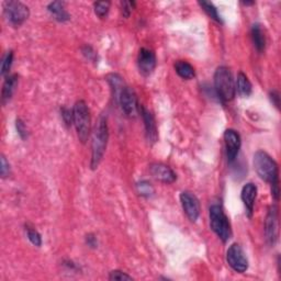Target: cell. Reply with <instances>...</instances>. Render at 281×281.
<instances>
[{
	"label": "cell",
	"instance_id": "13",
	"mask_svg": "<svg viewBox=\"0 0 281 281\" xmlns=\"http://www.w3.org/2000/svg\"><path fill=\"white\" fill-rule=\"evenodd\" d=\"M149 171L150 175H152L156 180H158L163 184H173L176 180V174L174 173V170L164 164H152L149 167Z\"/></svg>",
	"mask_w": 281,
	"mask_h": 281
},
{
	"label": "cell",
	"instance_id": "28",
	"mask_svg": "<svg viewBox=\"0 0 281 281\" xmlns=\"http://www.w3.org/2000/svg\"><path fill=\"white\" fill-rule=\"evenodd\" d=\"M15 128H17V131L18 134L20 135V138L22 140L28 139V129L25 127V124L21 119H17V121H15Z\"/></svg>",
	"mask_w": 281,
	"mask_h": 281
},
{
	"label": "cell",
	"instance_id": "31",
	"mask_svg": "<svg viewBox=\"0 0 281 281\" xmlns=\"http://www.w3.org/2000/svg\"><path fill=\"white\" fill-rule=\"evenodd\" d=\"M62 117H63L66 126L70 127L72 123V110H70V109L67 108H63V110H62Z\"/></svg>",
	"mask_w": 281,
	"mask_h": 281
},
{
	"label": "cell",
	"instance_id": "27",
	"mask_svg": "<svg viewBox=\"0 0 281 281\" xmlns=\"http://www.w3.org/2000/svg\"><path fill=\"white\" fill-rule=\"evenodd\" d=\"M133 278L128 274L121 272V270H113L109 275V280H114V281H123V280H132Z\"/></svg>",
	"mask_w": 281,
	"mask_h": 281
},
{
	"label": "cell",
	"instance_id": "19",
	"mask_svg": "<svg viewBox=\"0 0 281 281\" xmlns=\"http://www.w3.org/2000/svg\"><path fill=\"white\" fill-rule=\"evenodd\" d=\"M175 70L184 79H192L196 75L194 67L186 61H177L175 63Z\"/></svg>",
	"mask_w": 281,
	"mask_h": 281
},
{
	"label": "cell",
	"instance_id": "29",
	"mask_svg": "<svg viewBox=\"0 0 281 281\" xmlns=\"http://www.w3.org/2000/svg\"><path fill=\"white\" fill-rule=\"evenodd\" d=\"M0 174H1L2 178H6V177L10 175V165L3 155H1V167H0Z\"/></svg>",
	"mask_w": 281,
	"mask_h": 281
},
{
	"label": "cell",
	"instance_id": "33",
	"mask_svg": "<svg viewBox=\"0 0 281 281\" xmlns=\"http://www.w3.org/2000/svg\"><path fill=\"white\" fill-rule=\"evenodd\" d=\"M86 242L88 244V246L90 247H96L97 246V238L92 235V234H89L86 237Z\"/></svg>",
	"mask_w": 281,
	"mask_h": 281
},
{
	"label": "cell",
	"instance_id": "23",
	"mask_svg": "<svg viewBox=\"0 0 281 281\" xmlns=\"http://www.w3.org/2000/svg\"><path fill=\"white\" fill-rule=\"evenodd\" d=\"M137 189H138L139 194L145 198H150L155 194L154 187L146 180H142V181H140V183H138Z\"/></svg>",
	"mask_w": 281,
	"mask_h": 281
},
{
	"label": "cell",
	"instance_id": "24",
	"mask_svg": "<svg viewBox=\"0 0 281 281\" xmlns=\"http://www.w3.org/2000/svg\"><path fill=\"white\" fill-rule=\"evenodd\" d=\"M111 2L109 1H101V2H95L93 4V8H95V13L98 15L99 18H105L109 12V9H110Z\"/></svg>",
	"mask_w": 281,
	"mask_h": 281
},
{
	"label": "cell",
	"instance_id": "1",
	"mask_svg": "<svg viewBox=\"0 0 281 281\" xmlns=\"http://www.w3.org/2000/svg\"><path fill=\"white\" fill-rule=\"evenodd\" d=\"M109 139V129L107 119L100 117L93 132L92 143H91V168L96 169L102 160L105 155L107 144Z\"/></svg>",
	"mask_w": 281,
	"mask_h": 281
},
{
	"label": "cell",
	"instance_id": "6",
	"mask_svg": "<svg viewBox=\"0 0 281 281\" xmlns=\"http://www.w3.org/2000/svg\"><path fill=\"white\" fill-rule=\"evenodd\" d=\"M226 262L234 272L238 274L245 273L248 269V259L242 246L234 243L228 247L226 252Z\"/></svg>",
	"mask_w": 281,
	"mask_h": 281
},
{
	"label": "cell",
	"instance_id": "12",
	"mask_svg": "<svg viewBox=\"0 0 281 281\" xmlns=\"http://www.w3.org/2000/svg\"><path fill=\"white\" fill-rule=\"evenodd\" d=\"M138 66L140 72L144 76L152 74L156 67V55L152 50L140 49L138 56Z\"/></svg>",
	"mask_w": 281,
	"mask_h": 281
},
{
	"label": "cell",
	"instance_id": "17",
	"mask_svg": "<svg viewBox=\"0 0 281 281\" xmlns=\"http://www.w3.org/2000/svg\"><path fill=\"white\" fill-rule=\"evenodd\" d=\"M65 3L62 2V1H54V2H51L49 6H48V10L49 11L54 15L55 19L57 21L60 22H65V21H69L70 19L69 12L66 11L65 8Z\"/></svg>",
	"mask_w": 281,
	"mask_h": 281
},
{
	"label": "cell",
	"instance_id": "21",
	"mask_svg": "<svg viewBox=\"0 0 281 281\" xmlns=\"http://www.w3.org/2000/svg\"><path fill=\"white\" fill-rule=\"evenodd\" d=\"M108 81L110 86L112 87V89L114 91V96H116L117 100H118V97L120 95V92L123 89V87L126 86L123 82V79L121 76H119L118 74H110L108 77Z\"/></svg>",
	"mask_w": 281,
	"mask_h": 281
},
{
	"label": "cell",
	"instance_id": "18",
	"mask_svg": "<svg viewBox=\"0 0 281 281\" xmlns=\"http://www.w3.org/2000/svg\"><path fill=\"white\" fill-rule=\"evenodd\" d=\"M251 34L255 49H256L258 52H263L265 50V46H266V39H265V34L262 29V25L255 23L252 27Z\"/></svg>",
	"mask_w": 281,
	"mask_h": 281
},
{
	"label": "cell",
	"instance_id": "15",
	"mask_svg": "<svg viewBox=\"0 0 281 281\" xmlns=\"http://www.w3.org/2000/svg\"><path fill=\"white\" fill-rule=\"evenodd\" d=\"M256 197H257V187L254 184L248 183L243 187L242 192H241V198H242L244 206H245L246 208L248 216H252L253 214Z\"/></svg>",
	"mask_w": 281,
	"mask_h": 281
},
{
	"label": "cell",
	"instance_id": "25",
	"mask_svg": "<svg viewBox=\"0 0 281 281\" xmlns=\"http://www.w3.org/2000/svg\"><path fill=\"white\" fill-rule=\"evenodd\" d=\"M12 62H13V52L9 51L7 52L6 55H4L2 63H1V75L2 76H7L9 74V70L10 69H11Z\"/></svg>",
	"mask_w": 281,
	"mask_h": 281
},
{
	"label": "cell",
	"instance_id": "8",
	"mask_svg": "<svg viewBox=\"0 0 281 281\" xmlns=\"http://www.w3.org/2000/svg\"><path fill=\"white\" fill-rule=\"evenodd\" d=\"M118 102L121 106L122 111L130 118L135 117L140 112V107L139 105L137 93L132 88L124 86L118 97Z\"/></svg>",
	"mask_w": 281,
	"mask_h": 281
},
{
	"label": "cell",
	"instance_id": "11",
	"mask_svg": "<svg viewBox=\"0 0 281 281\" xmlns=\"http://www.w3.org/2000/svg\"><path fill=\"white\" fill-rule=\"evenodd\" d=\"M224 142L227 160L233 163L236 159L239 148H241V137L235 130L228 129L224 132Z\"/></svg>",
	"mask_w": 281,
	"mask_h": 281
},
{
	"label": "cell",
	"instance_id": "20",
	"mask_svg": "<svg viewBox=\"0 0 281 281\" xmlns=\"http://www.w3.org/2000/svg\"><path fill=\"white\" fill-rule=\"evenodd\" d=\"M236 89L238 93L243 97H248L252 93V84L247 76L244 72H239L237 75V80H236Z\"/></svg>",
	"mask_w": 281,
	"mask_h": 281
},
{
	"label": "cell",
	"instance_id": "10",
	"mask_svg": "<svg viewBox=\"0 0 281 281\" xmlns=\"http://www.w3.org/2000/svg\"><path fill=\"white\" fill-rule=\"evenodd\" d=\"M265 234L270 245H275L278 239V209L276 206L270 207L265 222Z\"/></svg>",
	"mask_w": 281,
	"mask_h": 281
},
{
	"label": "cell",
	"instance_id": "2",
	"mask_svg": "<svg viewBox=\"0 0 281 281\" xmlns=\"http://www.w3.org/2000/svg\"><path fill=\"white\" fill-rule=\"evenodd\" d=\"M254 168L257 175L266 183L278 185V165L275 159L264 150H257L254 155Z\"/></svg>",
	"mask_w": 281,
	"mask_h": 281
},
{
	"label": "cell",
	"instance_id": "16",
	"mask_svg": "<svg viewBox=\"0 0 281 281\" xmlns=\"http://www.w3.org/2000/svg\"><path fill=\"white\" fill-rule=\"evenodd\" d=\"M18 81H19V77L15 74L8 75L6 77V80L3 82L2 91H1V101L3 105L8 103L10 101V99L12 98L13 93L15 91V88L18 86Z\"/></svg>",
	"mask_w": 281,
	"mask_h": 281
},
{
	"label": "cell",
	"instance_id": "14",
	"mask_svg": "<svg viewBox=\"0 0 281 281\" xmlns=\"http://www.w3.org/2000/svg\"><path fill=\"white\" fill-rule=\"evenodd\" d=\"M140 112L142 114L143 121H144V127H145V132H146V138L148 142L155 143L157 140L158 134H157V128H156V122L153 117V114L150 113L148 110H146L144 107L140 108Z\"/></svg>",
	"mask_w": 281,
	"mask_h": 281
},
{
	"label": "cell",
	"instance_id": "7",
	"mask_svg": "<svg viewBox=\"0 0 281 281\" xmlns=\"http://www.w3.org/2000/svg\"><path fill=\"white\" fill-rule=\"evenodd\" d=\"M4 14L13 27H20L29 18L30 10L20 1H7L4 2Z\"/></svg>",
	"mask_w": 281,
	"mask_h": 281
},
{
	"label": "cell",
	"instance_id": "30",
	"mask_svg": "<svg viewBox=\"0 0 281 281\" xmlns=\"http://www.w3.org/2000/svg\"><path fill=\"white\" fill-rule=\"evenodd\" d=\"M134 2L132 1H122L121 2V8H122V14L126 18H129L130 14L132 12V9L134 6Z\"/></svg>",
	"mask_w": 281,
	"mask_h": 281
},
{
	"label": "cell",
	"instance_id": "3",
	"mask_svg": "<svg viewBox=\"0 0 281 281\" xmlns=\"http://www.w3.org/2000/svg\"><path fill=\"white\" fill-rule=\"evenodd\" d=\"M213 80H214V90L218 99H221L223 102L233 100L236 93V87L231 70L225 66L217 67Z\"/></svg>",
	"mask_w": 281,
	"mask_h": 281
},
{
	"label": "cell",
	"instance_id": "5",
	"mask_svg": "<svg viewBox=\"0 0 281 281\" xmlns=\"http://www.w3.org/2000/svg\"><path fill=\"white\" fill-rule=\"evenodd\" d=\"M210 226L216 236L223 242H227L232 236L230 221L220 205H212L210 208Z\"/></svg>",
	"mask_w": 281,
	"mask_h": 281
},
{
	"label": "cell",
	"instance_id": "22",
	"mask_svg": "<svg viewBox=\"0 0 281 281\" xmlns=\"http://www.w3.org/2000/svg\"><path fill=\"white\" fill-rule=\"evenodd\" d=\"M199 4L201 6V8L205 10V12L209 15L211 19L214 20V21L222 23V19L220 17V14L217 12V9L215 8L214 4L209 1H200Z\"/></svg>",
	"mask_w": 281,
	"mask_h": 281
},
{
	"label": "cell",
	"instance_id": "4",
	"mask_svg": "<svg viewBox=\"0 0 281 281\" xmlns=\"http://www.w3.org/2000/svg\"><path fill=\"white\" fill-rule=\"evenodd\" d=\"M72 123L76 128L78 139L81 143H86L90 135L91 118L89 109L84 100L77 101L72 108Z\"/></svg>",
	"mask_w": 281,
	"mask_h": 281
},
{
	"label": "cell",
	"instance_id": "26",
	"mask_svg": "<svg viewBox=\"0 0 281 281\" xmlns=\"http://www.w3.org/2000/svg\"><path fill=\"white\" fill-rule=\"evenodd\" d=\"M27 234H28V238L29 241L33 244L34 246L40 247L42 245V237H41L40 233L34 230L32 227H28L27 228Z\"/></svg>",
	"mask_w": 281,
	"mask_h": 281
},
{
	"label": "cell",
	"instance_id": "32",
	"mask_svg": "<svg viewBox=\"0 0 281 281\" xmlns=\"http://www.w3.org/2000/svg\"><path fill=\"white\" fill-rule=\"evenodd\" d=\"M270 99H272V101H273L274 105H275L276 107H277V108H279V105H280V97H279L278 91L274 90V91L270 92Z\"/></svg>",
	"mask_w": 281,
	"mask_h": 281
},
{
	"label": "cell",
	"instance_id": "9",
	"mask_svg": "<svg viewBox=\"0 0 281 281\" xmlns=\"http://www.w3.org/2000/svg\"><path fill=\"white\" fill-rule=\"evenodd\" d=\"M180 202L187 217L191 222H197L200 216V202L197 196L190 191H184L180 195Z\"/></svg>",
	"mask_w": 281,
	"mask_h": 281
}]
</instances>
